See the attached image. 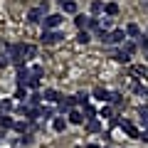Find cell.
<instances>
[{"label":"cell","instance_id":"obj_43","mask_svg":"<svg viewBox=\"0 0 148 148\" xmlns=\"http://www.w3.org/2000/svg\"><path fill=\"white\" fill-rule=\"evenodd\" d=\"M104 148H111V146H104Z\"/></svg>","mask_w":148,"mask_h":148},{"label":"cell","instance_id":"obj_1","mask_svg":"<svg viewBox=\"0 0 148 148\" xmlns=\"http://www.w3.org/2000/svg\"><path fill=\"white\" fill-rule=\"evenodd\" d=\"M74 104H77V99H74V96H62V99H59V106H57V111L59 114H72L74 111Z\"/></svg>","mask_w":148,"mask_h":148},{"label":"cell","instance_id":"obj_19","mask_svg":"<svg viewBox=\"0 0 148 148\" xmlns=\"http://www.w3.org/2000/svg\"><path fill=\"white\" fill-rule=\"evenodd\" d=\"M89 40H91V35H89L86 30H79V32H77V42H79V45H86Z\"/></svg>","mask_w":148,"mask_h":148},{"label":"cell","instance_id":"obj_4","mask_svg":"<svg viewBox=\"0 0 148 148\" xmlns=\"http://www.w3.org/2000/svg\"><path fill=\"white\" fill-rule=\"evenodd\" d=\"M30 77H32V72L20 64V67H17V86H27V79H30Z\"/></svg>","mask_w":148,"mask_h":148},{"label":"cell","instance_id":"obj_42","mask_svg":"<svg viewBox=\"0 0 148 148\" xmlns=\"http://www.w3.org/2000/svg\"><path fill=\"white\" fill-rule=\"evenodd\" d=\"M146 59H148V49H146Z\"/></svg>","mask_w":148,"mask_h":148},{"label":"cell","instance_id":"obj_35","mask_svg":"<svg viewBox=\"0 0 148 148\" xmlns=\"http://www.w3.org/2000/svg\"><path fill=\"white\" fill-rule=\"evenodd\" d=\"M136 45H138L141 49H148V37H146V35H141V37H138V42H136Z\"/></svg>","mask_w":148,"mask_h":148},{"label":"cell","instance_id":"obj_25","mask_svg":"<svg viewBox=\"0 0 148 148\" xmlns=\"http://www.w3.org/2000/svg\"><path fill=\"white\" fill-rule=\"evenodd\" d=\"M74 99H77V104L89 106V96H86V94H82V91H79V94H74Z\"/></svg>","mask_w":148,"mask_h":148},{"label":"cell","instance_id":"obj_14","mask_svg":"<svg viewBox=\"0 0 148 148\" xmlns=\"http://www.w3.org/2000/svg\"><path fill=\"white\" fill-rule=\"evenodd\" d=\"M86 131H89V133H99V131H101L99 119H89V121H86Z\"/></svg>","mask_w":148,"mask_h":148},{"label":"cell","instance_id":"obj_11","mask_svg":"<svg viewBox=\"0 0 148 148\" xmlns=\"http://www.w3.org/2000/svg\"><path fill=\"white\" fill-rule=\"evenodd\" d=\"M45 101H59V99H62V94H59V91L57 89H45Z\"/></svg>","mask_w":148,"mask_h":148},{"label":"cell","instance_id":"obj_20","mask_svg":"<svg viewBox=\"0 0 148 148\" xmlns=\"http://www.w3.org/2000/svg\"><path fill=\"white\" fill-rule=\"evenodd\" d=\"M99 116H101V119H111V116H114V109H111V104H104V106H101Z\"/></svg>","mask_w":148,"mask_h":148},{"label":"cell","instance_id":"obj_32","mask_svg":"<svg viewBox=\"0 0 148 148\" xmlns=\"http://www.w3.org/2000/svg\"><path fill=\"white\" fill-rule=\"evenodd\" d=\"M27 86H30V89H40V77H30V79H27Z\"/></svg>","mask_w":148,"mask_h":148},{"label":"cell","instance_id":"obj_30","mask_svg":"<svg viewBox=\"0 0 148 148\" xmlns=\"http://www.w3.org/2000/svg\"><path fill=\"white\" fill-rule=\"evenodd\" d=\"M111 20H114V17H104V20H99V25H101V30H104V32L111 30Z\"/></svg>","mask_w":148,"mask_h":148},{"label":"cell","instance_id":"obj_27","mask_svg":"<svg viewBox=\"0 0 148 148\" xmlns=\"http://www.w3.org/2000/svg\"><path fill=\"white\" fill-rule=\"evenodd\" d=\"M15 99H17V101H25V99H27V89H25V86H17Z\"/></svg>","mask_w":148,"mask_h":148},{"label":"cell","instance_id":"obj_6","mask_svg":"<svg viewBox=\"0 0 148 148\" xmlns=\"http://www.w3.org/2000/svg\"><path fill=\"white\" fill-rule=\"evenodd\" d=\"M94 99H96V101H104V104H109V101H111V91H106V89H101V86H96V89H94Z\"/></svg>","mask_w":148,"mask_h":148},{"label":"cell","instance_id":"obj_31","mask_svg":"<svg viewBox=\"0 0 148 148\" xmlns=\"http://www.w3.org/2000/svg\"><path fill=\"white\" fill-rule=\"evenodd\" d=\"M30 72H32V77H42V74H45V67H42V64H35Z\"/></svg>","mask_w":148,"mask_h":148},{"label":"cell","instance_id":"obj_17","mask_svg":"<svg viewBox=\"0 0 148 148\" xmlns=\"http://www.w3.org/2000/svg\"><path fill=\"white\" fill-rule=\"evenodd\" d=\"M74 25L79 27V30H86V27H89V17H84V15H77V17H74Z\"/></svg>","mask_w":148,"mask_h":148},{"label":"cell","instance_id":"obj_9","mask_svg":"<svg viewBox=\"0 0 148 148\" xmlns=\"http://www.w3.org/2000/svg\"><path fill=\"white\" fill-rule=\"evenodd\" d=\"M67 121H69V123H74V126H82V123H84V114H82V111H72Z\"/></svg>","mask_w":148,"mask_h":148},{"label":"cell","instance_id":"obj_26","mask_svg":"<svg viewBox=\"0 0 148 148\" xmlns=\"http://www.w3.org/2000/svg\"><path fill=\"white\" fill-rule=\"evenodd\" d=\"M84 119L89 121V119H96V109L94 106H84Z\"/></svg>","mask_w":148,"mask_h":148},{"label":"cell","instance_id":"obj_15","mask_svg":"<svg viewBox=\"0 0 148 148\" xmlns=\"http://www.w3.org/2000/svg\"><path fill=\"white\" fill-rule=\"evenodd\" d=\"M104 12H106L109 17H116V15H119V5H116V3H106V5H104Z\"/></svg>","mask_w":148,"mask_h":148},{"label":"cell","instance_id":"obj_36","mask_svg":"<svg viewBox=\"0 0 148 148\" xmlns=\"http://www.w3.org/2000/svg\"><path fill=\"white\" fill-rule=\"evenodd\" d=\"M12 128H15L17 133H25V131H27V123H25V121H17L15 126H12Z\"/></svg>","mask_w":148,"mask_h":148},{"label":"cell","instance_id":"obj_38","mask_svg":"<svg viewBox=\"0 0 148 148\" xmlns=\"http://www.w3.org/2000/svg\"><path fill=\"white\" fill-rule=\"evenodd\" d=\"M89 27H94V30H101V25H99V20H96V17H89Z\"/></svg>","mask_w":148,"mask_h":148},{"label":"cell","instance_id":"obj_16","mask_svg":"<svg viewBox=\"0 0 148 148\" xmlns=\"http://www.w3.org/2000/svg\"><path fill=\"white\" fill-rule=\"evenodd\" d=\"M136 49H138V45L133 42V40H126V42H123V52H126V54H131V57H133Z\"/></svg>","mask_w":148,"mask_h":148},{"label":"cell","instance_id":"obj_21","mask_svg":"<svg viewBox=\"0 0 148 148\" xmlns=\"http://www.w3.org/2000/svg\"><path fill=\"white\" fill-rule=\"evenodd\" d=\"M52 128H54L57 133H62L64 128H67V121H64V119H54V121H52Z\"/></svg>","mask_w":148,"mask_h":148},{"label":"cell","instance_id":"obj_29","mask_svg":"<svg viewBox=\"0 0 148 148\" xmlns=\"http://www.w3.org/2000/svg\"><path fill=\"white\" fill-rule=\"evenodd\" d=\"M101 10H104V3H101V0H94V3H91V12H94V15H99Z\"/></svg>","mask_w":148,"mask_h":148},{"label":"cell","instance_id":"obj_2","mask_svg":"<svg viewBox=\"0 0 148 148\" xmlns=\"http://www.w3.org/2000/svg\"><path fill=\"white\" fill-rule=\"evenodd\" d=\"M45 45H54V42H59L62 40V35H59L57 30H42V37H40Z\"/></svg>","mask_w":148,"mask_h":148},{"label":"cell","instance_id":"obj_5","mask_svg":"<svg viewBox=\"0 0 148 148\" xmlns=\"http://www.w3.org/2000/svg\"><path fill=\"white\" fill-rule=\"evenodd\" d=\"M128 40L126 30H111V45H123Z\"/></svg>","mask_w":148,"mask_h":148},{"label":"cell","instance_id":"obj_37","mask_svg":"<svg viewBox=\"0 0 148 148\" xmlns=\"http://www.w3.org/2000/svg\"><path fill=\"white\" fill-rule=\"evenodd\" d=\"M40 101H42V96H40V94H32V96H30V104H32V106H37Z\"/></svg>","mask_w":148,"mask_h":148},{"label":"cell","instance_id":"obj_13","mask_svg":"<svg viewBox=\"0 0 148 148\" xmlns=\"http://www.w3.org/2000/svg\"><path fill=\"white\" fill-rule=\"evenodd\" d=\"M111 57L116 59L119 64H128V62H131V54H126V52H123V49H121V52H114V54H111Z\"/></svg>","mask_w":148,"mask_h":148},{"label":"cell","instance_id":"obj_3","mask_svg":"<svg viewBox=\"0 0 148 148\" xmlns=\"http://www.w3.org/2000/svg\"><path fill=\"white\" fill-rule=\"evenodd\" d=\"M62 20H64V17L57 15V12L47 15V17H45V30H54V27H59V25H62Z\"/></svg>","mask_w":148,"mask_h":148},{"label":"cell","instance_id":"obj_10","mask_svg":"<svg viewBox=\"0 0 148 148\" xmlns=\"http://www.w3.org/2000/svg\"><path fill=\"white\" fill-rule=\"evenodd\" d=\"M126 35H128V37H136V40H138V37H141V27H138L136 22H128V25H126Z\"/></svg>","mask_w":148,"mask_h":148},{"label":"cell","instance_id":"obj_12","mask_svg":"<svg viewBox=\"0 0 148 148\" xmlns=\"http://www.w3.org/2000/svg\"><path fill=\"white\" fill-rule=\"evenodd\" d=\"M12 126H15V121L10 114H0V128H12Z\"/></svg>","mask_w":148,"mask_h":148},{"label":"cell","instance_id":"obj_8","mask_svg":"<svg viewBox=\"0 0 148 148\" xmlns=\"http://www.w3.org/2000/svg\"><path fill=\"white\" fill-rule=\"evenodd\" d=\"M22 57L30 62V59H35L37 57V47L35 45H22Z\"/></svg>","mask_w":148,"mask_h":148},{"label":"cell","instance_id":"obj_7","mask_svg":"<svg viewBox=\"0 0 148 148\" xmlns=\"http://www.w3.org/2000/svg\"><path fill=\"white\" fill-rule=\"evenodd\" d=\"M121 128H123V131H126L131 138H138V136H141V131H138V128L133 126L131 121H121Z\"/></svg>","mask_w":148,"mask_h":148},{"label":"cell","instance_id":"obj_33","mask_svg":"<svg viewBox=\"0 0 148 148\" xmlns=\"http://www.w3.org/2000/svg\"><path fill=\"white\" fill-rule=\"evenodd\" d=\"M138 116H141V121L148 126V109H146V106H141V109H138Z\"/></svg>","mask_w":148,"mask_h":148},{"label":"cell","instance_id":"obj_39","mask_svg":"<svg viewBox=\"0 0 148 148\" xmlns=\"http://www.w3.org/2000/svg\"><path fill=\"white\" fill-rule=\"evenodd\" d=\"M119 123H121V121H119L116 116H111V119H109V126H111V128H114V126H119Z\"/></svg>","mask_w":148,"mask_h":148},{"label":"cell","instance_id":"obj_23","mask_svg":"<svg viewBox=\"0 0 148 148\" xmlns=\"http://www.w3.org/2000/svg\"><path fill=\"white\" fill-rule=\"evenodd\" d=\"M27 20H30V22H40V20H42V10H40V8H37V10H30Z\"/></svg>","mask_w":148,"mask_h":148},{"label":"cell","instance_id":"obj_40","mask_svg":"<svg viewBox=\"0 0 148 148\" xmlns=\"http://www.w3.org/2000/svg\"><path fill=\"white\" fill-rule=\"evenodd\" d=\"M138 138H141L143 143H148V128H146V131H141V136H138Z\"/></svg>","mask_w":148,"mask_h":148},{"label":"cell","instance_id":"obj_28","mask_svg":"<svg viewBox=\"0 0 148 148\" xmlns=\"http://www.w3.org/2000/svg\"><path fill=\"white\" fill-rule=\"evenodd\" d=\"M12 59H10V54H5V52H0V69H5L8 64H10Z\"/></svg>","mask_w":148,"mask_h":148},{"label":"cell","instance_id":"obj_24","mask_svg":"<svg viewBox=\"0 0 148 148\" xmlns=\"http://www.w3.org/2000/svg\"><path fill=\"white\" fill-rule=\"evenodd\" d=\"M40 116H42V119H52L54 116V109H52V106H42V109H40Z\"/></svg>","mask_w":148,"mask_h":148},{"label":"cell","instance_id":"obj_18","mask_svg":"<svg viewBox=\"0 0 148 148\" xmlns=\"http://www.w3.org/2000/svg\"><path fill=\"white\" fill-rule=\"evenodd\" d=\"M62 10L64 12H77V3L74 0H62Z\"/></svg>","mask_w":148,"mask_h":148},{"label":"cell","instance_id":"obj_34","mask_svg":"<svg viewBox=\"0 0 148 148\" xmlns=\"http://www.w3.org/2000/svg\"><path fill=\"white\" fill-rule=\"evenodd\" d=\"M0 111H3V114H10L12 111V101H3V104H0Z\"/></svg>","mask_w":148,"mask_h":148},{"label":"cell","instance_id":"obj_22","mask_svg":"<svg viewBox=\"0 0 148 148\" xmlns=\"http://www.w3.org/2000/svg\"><path fill=\"white\" fill-rule=\"evenodd\" d=\"M109 104H114V106H123V96L119 94V91H111V101Z\"/></svg>","mask_w":148,"mask_h":148},{"label":"cell","instance_id":"obj_41","mask_svg":"<svg viewBox=\"0 0 148 148\" xmlns=\"http://www.w3.org/2000/svg\"><path fill=\"white\" fill-rule=\"evenodd\" d=\"M86 148H99V146H96V143H89V146H86Z\"/></svg>","mask_w":148,"mask_h":148}]
</instances>
